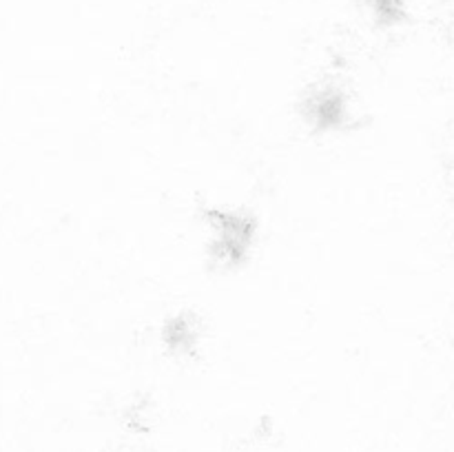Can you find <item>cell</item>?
I'll return each instance as SVG.
<instances>
[{
	"label": "cell",
	"mask_w": 454,
	"mask_h": 452,
	"mask_svg": "<svg viewBox=\"0 0 454 452\" xmlns=\"http://www.w3.org/2000/svg\"><path fill=\"white\" fill-rule=\"evenodd\" d=\"M208 248L222 266H239L257 238L255 217L242 208H208Z\"/></svg>",
	"instance_id": "6da1fadb"
},
{
	"label": "cell",
	"mask_w": 454,
	"mask_h": 452,
	"mask_svg": "<svg viewBox=\"0 0 454 452\" xmlns=\"http://www.w3.org/2000/svg\"><path fill=\"white\" fill-rule=\"evenodd\" d=\"M162 339L173 355H191L200 339L198 323L189 313L173 315V317H168L167 326H164Z\"/></svg>",
	"instance_id": "3957f363"
},
{
	"label": "cell",
	"mask_w": 454,
	"mask_h": 452,
	"mask_svg": "<svg viewBox=\"0 0 454 452\" xmlns=\"http://www.w3.org/2000/svg\"><path fill=\"white\" fill-rule=\"evenodd\" d=\"M301 111L310 127L319 131H333V129L344 127L348 118V102L344 93L335 89H315L310 96L301 102Z\"/></svg>",
	"instance_id": "7a4b0ae2"
}]
</instances>
